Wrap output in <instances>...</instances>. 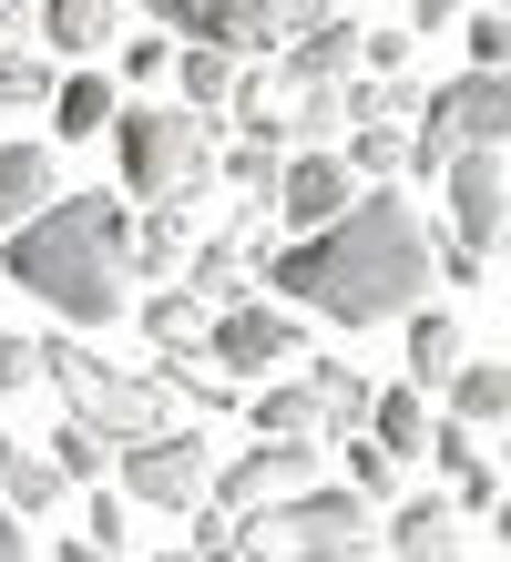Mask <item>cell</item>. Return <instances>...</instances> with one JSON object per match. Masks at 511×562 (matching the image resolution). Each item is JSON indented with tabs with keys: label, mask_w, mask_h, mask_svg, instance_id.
<instances>
[{
	"label": "cell",
	"mask_w": 511,
	"mask_h": 562,
	"mask_svg": "<svg viewBox=\"0 0 511 562\" xmlns=\"http://www.w3.org/2000/svg\"><path fill=\"white\" fill-rule=\"evenodd\" d=\"M256 429L266 440H327V409H318V379H277V389H256Z\"/></svg>",
	"instance_id": "obj_20"
},
{
	"label": "cell",
	"mask_w": 511,
	"mask_h": 562,
	"mask_svg": "<svg viewBox=\"0 0 511 562\" xmlns=\"http://www.w3.org/2000/svg\"><path fill=\"white\" fill-rule=\"evenodd\" d=\"M266 246H277V236H266V205H256V215H235L225 236H195V256H185V286L204 296V307H235V296H256V277H246V267H256Z\"/></svg>",
	"instance_id": "obj_10"
},
{
	"label": "cell",
	"mask_w": 511,
	"mask_h": 562,
	"mask_svg": "<svg viewBox=\"0 0 511 562\" xmlns=\"http://www.w3.org/2000/svg\"><path fill=\"white\" fill-rule=\"evenodd\" d=\"M501 256H511V225H501Z\"/></svg>",
	"instance_id": "obj_46"
},
{
	"label": "cell",
	"mask_w": 511,
	"mask_h": 562,
	"mask_svg": "<svg viewBox=\"0 0 511 562\" xmlns=\"http://www.w3.org/2000/svg\"><path fill=\"white\" fill-rule=\"evenodd\" d=\"M113 154H123V184L144 194H215V113H195V103H133L113 113Z\"/></svg>",
	"instance_id": "obj_3"
},
{
	"label": "cell",
	"mask_w": 511,
	"mask_h": 562,
	"mask_svg": "<svg viewBox=\"0 0 511 562\" xmlns=\"http://www.w3.org/2000/svg\"><path fill=\"white\" fill-rule=\"evenodd\" d=\"M215 175L246 194V205H266V194H277V175H287V144H266V134H246V144H225L215 154Z\"/></svg>",
	"instance_id": "obj_26"
},
{
	"label": "cell",
	"mask_w": 511,
	"mask_h": 562,
	"mask_svg": "<svg viewBox=\"0 0 511 562\" xmlns=\"http://www.w3.org/2000/svg\"><path fill=\"white\" fill-rule=\"evenodd\" d=\"M337 0H287V31H307V21H327Z\"/></svg>",
	"instance_id": "obj_41"
},
{
	"label": "cell",
	"mask_w": 511,
	"mask_h": 562,
	"mask_svg": "<svg viewBox=\"0 0 511 562\" xmlns=\"http://www.w3.org/2000/svg\"><path fill=\"white\" fill-rule=\"evenodd\" d=\"M348 123V82H287V144H337Z\"/></svg>",
	"instance_id": "obj_22"
},
{
	"label": "cell",
	"mask_w": 511,
	"mask_h": 562,
	"mask_svg": "<svg viewBox=\"0 0 511 562\" xmlns=\"http://www.w3.org/2000/svg\"><path fill=\"white\" fill-rule=\"evenodd\" d=\"M235 72H246V52H225V42H185V52H175V82H185L195 113H225Z\"/></svg>",
	"instance_id": "obj_23"
},
{
	"label": "cell",
	"mask_w": 511,
	"mask_h": 562,
	"mask_svg": "<svg viewBox=\"0 0 511 562\" xmlns=\"http://www.w3.org/2000/svg\"><path fill=\"white\" fill-rule=\"evenodd\" d=\"M501 460H511V419H501Z\"/></svg>",
	"instance_id": "obj_44"
},
{
	"label": "cell",
	"mask_w": 511,
	"mask_h": 562,
	"mask_svg": "<svg viewBox=\"0 0 511 562\" xmlns=\"http://www.w3.org/2000/svg\"><path fill=\"white\" fill-rule=\"evenodd\" d=\"M123 72H133V82H154V72H175V42H164V31H133V52H123Z\"/></svg>",
	"instance_id": "obj_36"
},
{
	"label": "cell",
	"mask_w": 511,
	"mask_h": 562,
	"mask_svg": "<svg viewBox=\"0 0 511 562\" xmlns=\"http://www.w3.org/2000/svg\"><path fill=\"white\" fill-rule=\"evenodd\" d=\"M113 82H102V72H73V82H52V134L62 144H92V134H113Z\"/></svg>",
	"instance_id": "obj_19"
},
{
	"label": "cell",
	"mask_w": 511,
	"mask_h": 562,
	"mask_svg": "<svg viewBox=\"0 0 511 562\" xmlns=\"http://www.w3.org/2000/svg\"><path fill=\"white\" fill-rule=\"evenodd\" d=\"M164 562H195V552H164Z\"/></svg>",
	"instance_id": "obj_45"
},
{
	"label": "cell",
	"mask_w": 511,
	"mask_h": 562,
	"mask_svg": "<svg viewBox=\"0 0 511 562\" xmlns=\"http://www.w3.org/2000/svg\"><path fill=\"white\" fill-rule=\"evenodd\" d=\"M470 61H481V72H511V11H481V21H470Z\"/></svg>",
	"instance_id": "obj_34"
},
{
	"label": "cell",
	"mask_w": 511,
	"mask_h": 562,
	"mask_svg": "<svg viewBox=\"0 0 511 562\" xmlns=\"http://www.w3.org/2000/svg\"><path fill=\"white\" fill-rule=\"evenodd\" d=\"M0 52H11V42H0Z\"/></svg>",
	"instance_id": "obj_48"
},
{
	"label": "cell",
	"mask_w": 511,
	"mask_h": 562,
	"mask_svg": "<svg viewBox=\"0 0 511 562\" xmlns=\"http://www.w3.org/2000/svg\"><path fill=\"white\" fill-rule=\"evenodd\" d=\"M307 471H318V440H256V450L215 460L204 502L215 512H266V502H287V491H307Z\"/></svg>",
	"instance_id": "obj_7"
},
{
	"label": "cell",
	"mask_w": 511,
	"mask_h": 562,
	"mask_svg": "<svg viewBox=\"0 0 511 562\" xmlns=\"http://www.w3.org/2000/svg\"><path fill=\"white\" fill-rule=\"evenodd\" d=\"M113 21H123V0H42L52 52H102V42H113Z\"/></svg>",
	"instance_id": "obj_25"
},
{
	"label": "cell",
	"mask_w": 511,
	"mask_h": 562,
	"mask_svg": "<svg viewBox=\"0 0 511 562\" xmlns=\"http://www.w3.org/2000/svg\"><path fill=\"white\" fill-rule=\"evenodd\" d=\"M409 42H420V31H358V72H399Z\"/></svg>",
	"instance_id": "obj_35"
},
{
	"label": "cell",
	"mask_w": 511,
	"mask_h": 562,
	"mask_svg": "<svg viewBox=\"0 0 511 562\" xmlns=\"http://www.w3.org/2000/svg\"><path fill=\"white\" fill-rule=\"evenodd\" d=\"M368 440H379V450H430V400H420V379H409V389H379V400H368Z\"/></svg>",
	"instance_id": "obj_24"
},
{
	"label": "cell",
	"mask_w": 511,
	"mask_h": 562,
	"mask_svg": "<svg viewBox=\"0 0 511 562\" xmlns=\"http://www.w3.org/2000/svg\"><path fill=\"white\" fill-rule=\"evenodd\" d=\"M204 358H215L225 379H266V369H297V358H307V327H297V307L235 296V307L204 317Z\"/></svg>",
	"instance_id": "obj_5"
},
{
	"label": "cell",
	"mask_w": 511,
	"mask_h": 562,
	"mask_svg": "<svg viewBox=\"0 0 511 562\" xmlns=\"http://www.w3.org/2000/svg\"><path fill=\"white\" fill-rule=\"evenodd\" d=\"M31 21H42V11H31V0H0V42H21Z\"/></svg>",
	"instance_id": "obj_38"
},
{
	"label": "cell",
	"mask_w": 511,
	"mask_h": 562,
	"mask_svg": "<svg viewBox=\"0 0 511 562\" xmlns=\"http://www.w3.org/2000/svg\"><path fill=\"white\" fill-rule=\"evenodd\" d=\"M52 562H123V552H102V542H62Z\"/></svg>",
	"instance_id": "obj_42"
},
{
	"label": "cell",
	"mask_w": 511,
	"mask_h": 562,
	"mask_svg": "<svg viewBox=\"0 0 511 562\" xmlns=\"http://www.w3.org/2000/svg\"><path fill=\"white\" fill-rule=\"evenodd\" d=\"M451 419H470V429L511 419V358H460L451 369Z\"/></svg>",
	"instance_id": "obj_15"
},
{
	"label": "cell",
	"mask_w": 511,
	"mask_h": 562,
	"mask_svg": "<svg viewBox=\"0 0 511 562\" xmlns=\"http://www.w3.org/2000/svg\"><path fill=\"white\" fill-rule=\"evenodd\" d=\"M379 542H389L399 562H460V502H451V491H430V502H399V512L379 521Z\"/></svg>",
	"instance_id": "obj_12"
},
{
	"label": "cell",
	"mask_w": 511,
	"mask_h": 562,
	"mask_svg": "<svg viewBox=\"0 0 511 562\" xmlns=\"http://www.w3.org/2000/svg\"><path fill=\"white\" fill-rule=\"evenodd\" d=\"M0 562H31V552H21V512H11V502H0Z\"/></svg>",
	"instance_id": "obj_39"
},
{
	"label": "cell",
	"mask_w": 511,
	"mask_h": 562,
	"mask_svg": "<svg viewBox=\"0 0 511 562\" xmlns=\"http://www.w3.org/2000/svg\"><path fill=\"white\" fill-rule=\"evenodd\" d=\"M195 562H246V512H204L195 521Z\"/></svg>",
	"instance_id": "obj_32"
},
{
	"label": "cell",
	"mask_w": 511,
	"mask_h": 562,
	"mask_svg": "<svg viewBox=\"0 0 511 562\" xmlns=\"http://www.w3.org/2000/svg\"><path fill=\"white\" fill-rule=\"evenodd\" d=\"M491 11H511V0H491Z\"/></svg>",
	"instance_id": "obj_47"
},
{
	"label": "cell",
	"mask_w": 511,
	"mask_h": 562,
	"mask_svg": "<svg viewBox=\"0 0 511 562\" xmlns=\"http://www.w3.org/2000/svg\"><path fill=\"white\" fill-rule=\"evenodd\" d=\"M348 471H358V491H368V502H389V491H399V450H379L368 429H348Z\"/></svg>",
	"instance_id": "obj_31"
},
{
	"label": "cell",
	"mask_w": 511,
	"mask_h": 562,
	"mask_svg": "<svg viewBox=\"0 0 511 562\" xmlns=\"http://www.w3.org/2000/svg\"><path fill=\"white\" fill-rule=\"evenodd\" d=\"M297 369L318 379V409H327V440H348V429H368V400H379V389H368V379L348 369V358H318V348H307Z\"/></svg>",
	"instance_id": "obj_17"
},
{
	"label": "cell",
	"mask_w": 511,
	"mask_h": 562,
	"mask_svg": "<svg viewBox=\"0 0 511 562\" xmlns=\"http://www.w3.org/2000/svg\"><path fill=\"white\" fill-rule=\"evenodd\" d=\"M185 256H195V205H185V194H154V215L133 225V267H144V277H175Z\"/></svg>",
	"instance_id": "obj_14"
},
{
	"label": "cell",
	"mask_w": 511,
	"mask_h": 562,
	"mask_svg": "<svg viewBox=\"0 0 511 562\" xmlns=\"http://www.w3.org/2000/svg\"><path fill=\"white\" fill-rule=\"evenodd\" d=\"M266 286L287 296V307H318L337 327H379V317H409L420 296L440 286L430 277V225L399 205V194H348L327 225H307L297 246H266L256 256Z\"/></svg>",
	"instance_id": "obj_1"
},
{
	"label": "cell",
	"mask_w": 511,
	"mask_h": 562,
	"mask_svg": "<svg viewBox=\"0 0 511 562\" xmlns=\"http://www.w3.org/2000/svg\"><path fill=\"white\" fill-rule=\"evenodd\" d=\"M123 532H133V512H123V502H92V542L123 552Z\"/></svg>",
	"instance_id": "obj_37"
},
{
	"label": "cell",
	"mask_w": 511,
	"mask_h": 562,
	"mask_svg": "<svg viewBox=\"0 0 511 562\" xmlns=\"http://www.w3.org/2000/svg\"><path fill=\"white\" fill-rule=\"evenodd\" d=\"M0 502H11L21 521H42L62 502V471H52V450H31V440H0Z\"/></svg>",
	"instance_id": "obj_18"
},
{
	"label": "cell",
	"mask_w": 511,
	"mask_h": 562,
	"mask_svg": "<svg viewBox=\"0 0 511 562\" xmlns=\"http://www.w3.org/2000/svg\"><path fill=\"white\" fill-rule=\"evenodd\" d=\"M113 471L133 502H154V512H195L204 502V481H215V440H195V429H154V440H123L113 450Z\"/></svg>",
	"instance_id": "obj_6"
},
{
	"label": "cell",
	"mask_w": 511,
	"mask_h": 562,
	"mask_svg": "<svg viewBox=\"0 0 511 562\" xmlns=\"http://www.w3.org/2000/svg\"><path fill=\"white\" fill-rule=\"evenodd\" d=\"M491 521H501V542H511V502H501V512H491Z\"/></svg>",
	"instance_id": "obj_43"
},
{
	"label": "cell",
	"mask_w": 511,
	"mask_h": 562,
	"mask_svg": "<svg viewBox=\"0 0 511 562\" xmlns=\"http://www.w3.org/2000/svg\"><path fill=\"white\" fill-rule=\"evenodd\" d=\"M11 286L21 296H42L52 317H73V327H113L133 307V215H123V194H52V205H31L11 225Z\"/></svg>",
	"instance_id": "obj_2"
},
{
	"label": "cell",
	"mask_w": 511,
	"mask_h": 562,
	"mask_svg": "<svg viewBox=\"0 0 511 562\" xmlns=\"http://www.w3.org/2000/svg\"><path fill=\"white\" fill-rule=\"evenodd\" d=\"M451 369H460V317H440L430 296H420V307H409V379L451 389Z\"/></svg>",
	"instance_id": "obj_21"
},
{
	"label": "cell",
	"mask_w": 511,
	"mask_h": 562,
	"mask_svg": "<svg viewBox=\"0 0 511 562\" xmlns=\"http://www.w3.org/2000/svg\"><path fill=\"white\" fill-rule=\"evenodd\" d=\"M21 103H52V61H31L11 42V52H0V113H21Z\"/></svg>",
	"instance_id": "obj_30"
},
{
	"label": "cell",
	"mask_w": 511,
	"mask_h": 562,
	"mask_svg": "<svg viewBox=\"0 0 511 562\" xmlns=\"http://www.w3.org/2000/svg\"><path fill=\"white\" fill-rule=\"evenodd\" d=\"M440 184H451V236L501 246V225H511V175H501V144H460L451 164H440Z\"/></svg>",
	"instance_id": "obj_9"
},
{
	"label": "cell",
	"mask_w": 511,
	"mask_h": 562,
	"mask_svg": "<svg viewBox=\"0 0 511 562\" xmlns=\"http://www.w3.org/2000/svg\"><path fill=\"white\" fill-rule=\"evenodd\" d=\"M451 11H460V0H409V21H420V31H440Z\"/></svg>",
	"instance_id": "obj_40"
},
{
	"label": "cell",
	"mask_w": 511,
	"mask_h": 562,
	"mask_svg": "<svg viewBox=\"0 0 511 562\" xmlns=\"http://www.w3.org/2000/svg\"><path fill=\"white\" fill-rule=\"evenodd\" d=\"M52 144H0V236L31 215V205H52Z\"/></svg>",
	"instance_id": "obj_16"
},
{
	"label": "cell",
	"mask_w": 511,
	"mask_h": 562,
	"mask_svg": "<svg viewBox=\"0 0 511 562\" xmlns=\"http://www.w3.org/2000/svg\"><path fill=\"white\" fill-rule=\"evenodd\" d=\"M348 194H358L348 154H318V144H307V154L287 164V175H277V194H266V205H277V215L297 225V236H307V225H327L337 205H348Z\"/></svg>",
	"instance_id": "obj_11"
},
{
	"label": "cell",
	"mask_w": 511,
	"mask_h": 562,
	"mask_svg": "<svg viewBox=\"0 0 511 562\" xmlns=\"http://www.w3.org/2000/svg\"><path fill=\"white\" fill-rule=\"evenodd\" d=\"M164 31L185 42H225V52H277L287 42V0H144Z\"/></svg>",
	"instance_id": "obj_8"
},
{
	"label": "cell",
	"mask_w": 511,
	"mask_h": 562,
	"mask_svg": "<svg viewBox=\"0 0 511 562\" xmlns=\"http://www.w3.org/2000/svg\"><path fill=\"white\" fill-rule=\"evenodd\" d=\"M277 542L287 562H358V552H379V502L348 481V491H287L277 502Z\"/></svg>",
	"instance_id": "obj_4"
},
{
	"label": "cell",
	"mask_w": 511,
	"mask_h": 562,
	"mask_svg": "<svg viewBox=\"0 0 511 562\" xmlns=\"http://www.w3.org/2000/svg\"><path fill=\"white\" fill-rule=\"evenodd\" d=\"M144 338H154V348H195V338H204V296H195V286L144 296Z\"/></svg>",
	"instance_id": "obj_29"
},
{
	"label": "cell",
	"mask_w": 511,
	"mask_h": 562,
	"mask_svg": "<svg viewBox=\"0 0 511 562\" xmlns=\"http://www.w3.org/2000/svg\"><path fill=\"white\" fill-rule=\"evenodd\" d=\"M113 450L123 440H113V429H92V419H62L52 429V471L62 481H102V471H113Z\"/></svg>",
	"instance_id": "obj_27"
},
{
	"label": "cell",
	"mask_w": 511,
	"mask_h": 562,
	"mask_svg": "<svg viewBox=\"0 0 511 562\" xmlns=\"http://www.w3.org/2000/svg\"><path fill=\"white\" fill-rule=\"evenodd\" d=\"M358 72V21H307V31H287V82H348Z\"/></svg>",
	"instance_id": "obj_13"
},
{
	"label": "cell",
	"mask_w": 511,
	"mask_h": 562,
	"mask_svg": "<svg viewBox=\"0 0 511 562\" xmlns=\"http://www.w3.org/2000/svg\"><path fill=\"white\" fill-rule=\"evenodd\" d=\"M337 154H348L358 184H389L399 164H409V134H399V123H348V144H337Z\"/></svg>",
	"instance_id": "obj_28"
},
{
	"label": "cell",
	"mask_w": 511,
	"mask_h": 562,
	"mask_svg": "<svg viewBox=\"0 0 511 562\" xmlns=\"http://www.w3.org/2000/svg\"><path fill=\"white\" fill-rule=\"evenodd\" d=\"M21 389H42V338H0V409H11Z\"/></svg>",
	"instance_id": "obj_33"
}]
</instances>
